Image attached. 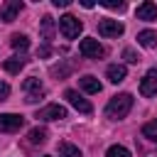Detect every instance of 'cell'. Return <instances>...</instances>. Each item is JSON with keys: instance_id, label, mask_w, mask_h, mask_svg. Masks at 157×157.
<instances>
[{"instance_id": "1", "label": "cell", "mask_w": 157, "mask_h": 157, "mask_svg": "<svg viewBox=\"0 0 157 157\" xmlns=\"http://www.w3.org/2000/svg\"><path fill=\"white\" fill-rule=\"evenodd\" d=\"M130 108H132V96H130V93H118V96H113V98L108 101L105 115H108L110 120H120V118H125V115L130 113Z\"/></svg>"}, {"instance_id": "2", "label": "cell", "mask_w": 157, "mask_h": 157, "mask_svg": "<svg viewBox=\"0 0 157 157\" xmlns=\"http://www.w3.org/2000/svg\"><path fill=\"white\" fill-rule=\"evenodd\" d=\"M81 29H83V22H81L78 17H74V15L59 17V32H61L66 39H76V37L81 34Z\"/></svg>"}, {"instance_id": "3", "label": "cell", "mask_w": 157, "mask_h": 157, "mask_svg": "<svg viewBox=\"0 0 157 157\" xmlns=\"http://www.w3.org/2000/svg\"><path fill=\"white\" fill-rule=\"evenodd\" d=\"M78 54L86 56V59H101V56H105V49L98 44V39L86 37V39L78 42Z\"/></svg>"}, {"instance_id": "4", "label": "cell", "mask_w": 157, "mask_h": 157, "mask_svg": "<svg viewBox=\"0 0 157 157\" xmlns=\"http://www.w3.org/2000/svg\"><path fill=\"white\" fill-rule=\"evenodd\" d=\"M25 125V118L20 113H0V132H17Z\"/></svg>"}, {"instance_id": "5", "label": "cell", "mask_w": 157, "mask_h": 157, "mask_svg": "<svg viewBox=\"0 0 157 157\" xmlns=\"http://www.w3.org/2000/svg\"><path fill=\"white\" fill-rule=\"evenodd\" d=\"M37 118L44 120V123H49V120H61V118H66V108L59 105V103H49V105H44V108L37 110Z\"/></svg>"}, {"instance_id": "6", "label": "cell", "mask_w": 157, "mask_h": 157, "mask_svg": "<svg viewBox=\"0 0 157 157\" xmlns=\"http://www.w3.org/2000/svg\"><path fill=\"white\" fill-rule=\"evenodd\" d=\"M125 32V25L123 22H118V20H101L98 22V34L101 37H120Z\"/></svg>"}, {"instance_id": "7", "label": "cell", "mask_w": 157, "mask_h": 157, "mask_svg": "<svg viewBox=\"0 0 157 157\" xmlns=\"http://www.w3.org/2000/svg\"><path fill=\"white\" fill-rule=\"evenodd\" d=\"M22 88H25V93H27V101H29V103H34V101H39V98L44 96V83H42L39 78H34V76L25 78Z\"/></svg>"}, {"instance_id": "8", "label": "cell", "mask_w": 157, "mask_h": 157, "mask_svg": "<svg viewBox=\"0 0 157 157\" xmlns=\"http://www.w3.org/2000/svg\"><path fill=\"white\" fill-rule=\"evenodd\" d=\"M64 98H66V101H69V103H71L78 113H83V115H88V113L93 110V105H91V103H88V101H86L78 91H74V88H69V91L64 93Z\"/></svg>"}, {"instance_id": "9", "label": "cell", "mask_w": 157, "mask_h": 157, "mask_svg": "<svg viewBox=\"0 0 157 157\" xmlns=\"http://www.w3.org/2000/svg\"><path fill=\"white\" fill-rule=\"evenodd\" d=\"M140 93H142L145 98L157 96V69H150V71L142 76V81H140Z\"/></svg>"}, {"instance_id": "10", "label": "cell", "mask_w": 157, "mask_h": 157, "mask_svg": "<svg viewBox=\"0 0 157 157\" xmlns=\"http://www.w3.org/2000/svg\"><path fill=\"white\" fill-rule=\"evenodd\" d=\"M20 10H22V2L20 0H7L0 7V20L2 22H15V17L20 15Z\"/></svg>"}, {"instance_id": "11", "label": "cell", "mask_w": 157, "mask_h": 157, "mask_svg": "<svg viewBox=\"0 0 157 157\" xmlns=\"http://www.w3.org/2000/svg\"><path fill=\"white\" fill-rule=\"evenodd\" d=\"M135 15H137V20L152 22V20H157V5H155V2H150V0H145L142 5H137Z\"/></svg>"}, {"instance_id": "12", "label": "cell", "mask_w": 157, "mask_h": 157, "mask_svg": "<svg viewBox=\"0 0 157 157\" xmlns=\"http://www.w3.org/2000/svg\"><path fill=\"white\" fill-rule=\"evenodd\" d=\"M105 76H108V81H110V83H120V81H125L128 69H125L123 64H110V66L105 69Z\"/></svg>"}, {"instance_id": "13", "label": "cell", "mask_w": 157, "mask_h": 157, "mask_svg": "<svg viewBox=\"0 0 157 157\" xmlns=\"http://www.w3.org/2000/svg\"><path fill=\"white\" fill-rule=\"evenodd\" d=\"M78 86H81L86 93H101V88H103V86H101V81H98L96 76H91V74L81 76V78H78Z\"/></svg>"}, {"instance_id": "14", "label": "cell", "mask_w": 157, "mask_h": 157, "mask_svg": "<svg viewBox=\"0 0 157 157\" xmlns=\"http://www.w3.org/2000/svg\"><path fill=\"white\" fill-rule=\"evenodd\" d=\"M137 44L145 47V49H155V47H157V32H152V29L137 32Z\"/></svg>"}, {"instance_id": "15", "label": "cell", "mask_w": 157, "mask_h": 157, "mask_svg": "<svg viewBox=\"0 0 157 157\" xmlns=\"http://www.w3.org/2000/svg\"><path fill=\"white\" fill-rule=\"evenodd\" d=\"M22 66H25V56H10V59L2 61V69H5L7 74H20Z\"/></svg>"}, {"instance_id": "16", "label": "cell", "mask_w": 157, "mask_h": 157, "mask_svg": "<svg viewBox=\"0 0 157 157\" xmlns=\"http://www.w3.org/2000/svg\"><path fill=\"white\" fill-rule=\"evenodd\" d=\"M59 155L61 157H81V150L71 142H59Z\"/></svg>"}, {"instance_id": "17", "label": "cell", "mask_w": 157, "mask_h": 157, "mask_svg": "<svg viewBox=\"0 0 157 157\" xmlns=\"http://www.w3.org/2000/svg\"><path fill=\"white\" fill-rule=\"evenodd\" d=\"M42 37H44L47 42L54 37V20H52L49 15H44V17H42Z\"/></svg>"}, {"instance_id": "18", "label": "cell", "mask_w": 157, "mask_h": 157, "mask_svg": "<svg viewBox=\"0 0 157 157\" xmlns=\"http://www.w3.org/2000/svg\"><path fill=\"white\" fill-rule=\"evenodd\" d=\"M27 137H29L32 145H42V142H47V130L44 128H32Z\"/></svg>"}, {"instance_id": "19", "label": "cell", "mask_w": 157, "mask_h": 157, "mask_svg": "<svg viewBox=\"0 0 157 157\" xmlns=\"http://www.w3.org/2000/svg\"><path fill=\"white\" fill-rule=\"evenodd\" d=\"M10 44H12L15 49L25 52V49L29 47V39H27V34H12V37H10Z\"/></svg>"}, {"instance_id": "20", "label": "cell", "mask_w": 157, "mask_h": 157, "mask_svg": "<svg viewBox=\"0 0 157 157\" xmlns=\"http://www.w3.org/2000/svg\"><path fill=\"white\" fill-rule=\"evenodd\" d=\"M105 157H132V155H130V150L123 147V145H110L108 152H105Z\"/></svg>"}, {"instance_id": "21", "label": "cell", "mask_w": 157, "mask_h": 157, "mask_svg": "<svg viewBox=\"0 0 157 157\" xmlns=\"http://www.w3.org/2000/svg\"><path fill=\"white\" fill-rule=\"evenodd\" d=\"M142 135L150 137V140H157V120H150L142 125Z\"/></svg>"}, {"instance_id": "22", "label": "cell", "mask_w": 157, "mask_h": 157, "mask_svg": "<svg viewBox=\"0 0 157 157\" xmlns=\"http://www.w3.org/2000/svg\"><path fill=\"white\" fill-rule=\"evenodd\" d=\"M98 5H103V7H108V10H125V7H128L123 0H98Z\"/></svg>"}, {"instance_id": "23", "label": "cell", "mask_w": 157, "mask_h": 157, "mask_svg": "<svg viewBox=\"0 0 157 157\" xmlns=\"http://www.w3.org/2000/svg\"><path fill=\"white\" fill-rule=\"evenodd\" d=\"M123 56H125V61H128V64H137V61H140V56H137L132 49H125V52H123Z\"/></svg>"}, {"instance_id": "24", "label": "cell", "mask_w": 157, "mask_h": 157, "mask_svg": "<svg viewBox=\"0 0 157 157\" xmlns=\"http://www.w3.org/2000/svg\"><path fill=\"white\" fill-rule=\"evenodd\" d=\"M7 96H10V86H7L5 81H0V103H2Z\"/></svg>"}, {"instance_id": "25", "label": "cell", "mask_w": 157, "mask_h": 157, "mask_svg": "<svg viewBox=\"0 0 157 157\" xmlns=\"http://www.w3.org/2000/svg\"><path fill=\"white\" fill-rule=\"evenodd\" d=\"M54 7H69V0H52Z\"/></svg>"}, {"instance_id": "26", "label": "cell", "mask_w": 157, "mask_h": 157, "mask_svg": "<svg viewBox=\"0 0 157 157\" xmlns=\"http://www.w3.org/2000/svg\"><path fill=\"white\" fill-rule=\"evenodd\" d=\"M44 157H49V155H44Z\"/></svg>"}]
</instances>
